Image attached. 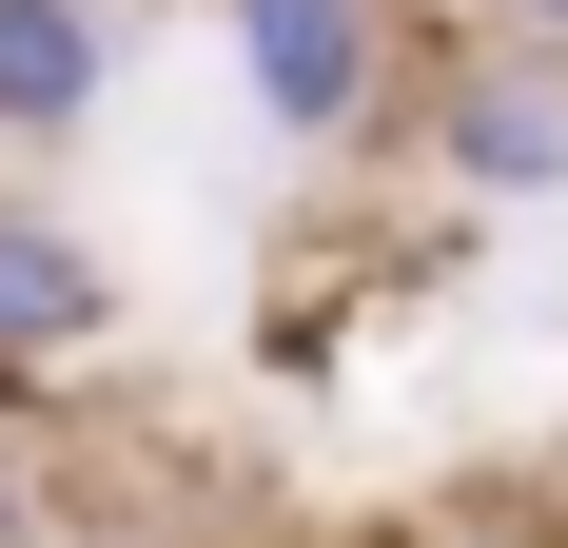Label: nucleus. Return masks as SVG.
I'll list each match as a JSON object with an SVG mask.
<instances>
[{"instance_id":"obj_1","label":"nucleus","mask_w":568,"mask_h":548,"mask_svg":"<svg viewBox=\"0 0 568 548\" xmlns=\"http://www.w3.org/2000/svg\"><path fill=\"white\" fill-rule=\"evenodd\" d=\"M235 20V79H255V118L275 138H373L412 79V20L393 0H216Z\"/></svg>"},{"instance_id":"obj_2","label":"nucleus","mask_w":568,"mask_h":548,"mask_svg":"<svg viewBox=\"0 0 568 548\" xmlns=\"http://www.w3.org/2000/svg\"><path fill=\"white\" fill-rule=\"evenodd\" d=\"M432 176L452 196H568V40H470L432 79Z\"/></svg>"},{"instance_id":"obj_3","label":"nucleus","mask_w":568,"mask_h":548,"mask_svg":"<svg viewBox=\"0 0 568 548\" xmlns=\"http://www.w3.org/2000/svg\"><path fill=\"white\" fill-rule=\"evenodd\" d=\"M99 333H118V255H99L79 216H20V196H0V392L79 373Z\"/></svg>"},{"instance_id":"obj_4","label":"nucleus","mask_w":568,"mask_h":548,"mask_svg":"<svg viewBox=\"0 0 568 548\" xmlns=\"http://www.w3.org/2000/svg\"><path fill=\"white\" fill-rule=\"evenodd\" d=\"M99 79H118V0H0V158L79 138Z\"/></svg>"},{"instance_id":"obj_5","label":"nucleus","mask_w":568,"mask_h":548,"mask_svg":"<svg viewBox=\"0 0 568 548\" xmlns=\"http://www.w3.org/2000/svg\"><path fill=\"white\" fill-rule=\"evenodd\" d=\"M510 20H529V40H568V0H510Z\"/></svg>"},{"instance_id":"obj_6","label":"nucleus","mask_w":568,"mask_h":548,"mask_svg":"<svg viewBox=\"0 0 568 548\" xmlns=\"http://www.w3.org/2000/svg\"><path fill=\"white\" fill-rule=\"evenodd\" d=\"M0 529H20V450H0Z\"/></svg>"}]
</instances>
